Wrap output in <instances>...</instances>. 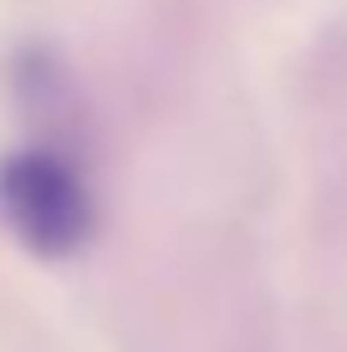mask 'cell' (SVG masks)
Returning <instances> with one entry per match:
<instances>
[{
    "mask_svg": "<svg viewBox=\"0 0 347 352\" xmlns=\"http://www.w3.org/2000/svg\"><path fill=\"white\" fill-rule=\"evenodd\" d=\"M0 225L31 256L62 261L87 245L98 210L82 168L62 148H21L0 159Z\"/></svg>",
    "mask_w": 347,
    "mask_h": 352,
    "instance_id": "1",
    "label": "cell"
}]
</instances>
